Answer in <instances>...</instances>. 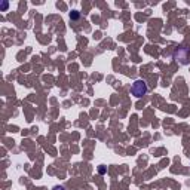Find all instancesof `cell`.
Listing matches in <instances>:
<instances>
[{"label":"cell","instance_id":"obj_2","mask_svg":"<svg viewBox=\"0 0 190 190\" xmlns=\"http://www.w3.org/2000/svg\"><path fill=\"white\" fill-rule=\"evenodd\" d=\"M174 58L180 64H189L190 61V51L187 48H178L174 51Z\"/></svg>","mask_w":190,"mask_h":190},{"label":"cell","instance_id":"obj_5","mask_svg":"<svg viewBox=\"0 0 190 190\" xmlns=\"http://www.w3.org/2000/svg\"><path fill=\"white\" fill-rule=\"evenodd\" d=\"M6 9H8V3L5 2V3L2 5V11H6Z\"/></svg>","mask_w":190,"mask_h":190},{"label":"cell","instance_id":"obj_1","mask_svg":"<svg viewBox=\"0 0 190 190\" xmlns=\"http://www.w3.org/2000/svg\"><path fill=\"white\" fill-rule=\"evenodd\" d=\"M131 92H132L134 97L141 98L149 92V86H147V83L144 80H137V82H134V85L131 88Z\"/></svg>","mask_w":190,"mask_h":190},{"label":"cell","instance_id":"obj_4","mask_svg":"<svg viewBox=\"0 0 190 190\" xmlns=\"http://www.w3.org/2000/svg\"><path fill=\"white\" fill-rule=\"evenodd\" d=\"M98 172H100V174H104V172H106V166H103V165H101V166L98 168Z\"/></svg>","mask_w":190,"mask_h":190},{"label":"cell","instance_id":"obj_3","mask_svg":"<svg viewBox=\"0 0 190 190\" xmlns=\"http://www.w3.org/2000/svg\"><path fill=\"white\" fill-rule=\"evenodd\" d=\"M70 18H71V20H77V18H79V12L73 11V12L70 14Z\"/></svg>","mask_w":190,"mask_h":190},{"label":"cell","instance_id":"obj_6","mask_svg":"<svg viewBox=\"0 0 190 190\" xmlns=\"http://www.w3.org/2000/svg\"><path fill=\"white\" fill-rule=\"evenodd\" d=\"M54 190H65V189L61 187V186H57V187H54Z\"/></svg>","mask_w":190,"mask_h":190}]
</instances>
